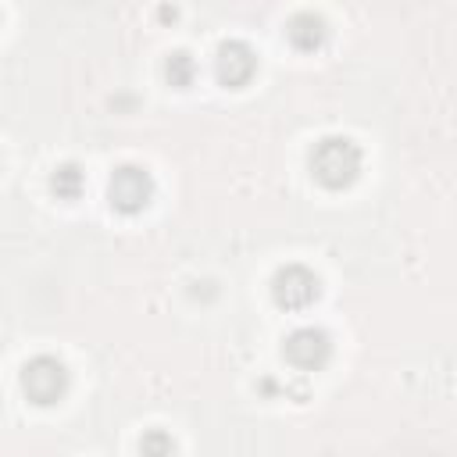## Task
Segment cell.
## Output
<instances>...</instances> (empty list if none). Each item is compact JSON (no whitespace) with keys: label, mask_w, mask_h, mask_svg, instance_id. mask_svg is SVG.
I'll list each match as a JSON object with an SVG mask.
<instances>
[{"label":"cell","mask_w":457,"mask_h":457,"mask_svg":"<svg viewBox=\"0 0 457 457\" xmlns=\"http://www.w3.org/2000/svg\"><path fill=\"white\" fill-rule=\"evenodd\" d=\"M61 382H64V375H61V364H57V361H36V364L25 371V389H29L32 396H39L43 403L57 396Z\"/></svg>","instance_id":"4"},{"label":"cell","mask_w":457,"mask_h":457,"mask_svg":"<svg viewBox=\"0 0 457 457\" xmlns=\"http://www.w3.org/2000/svg\"><path fill=\"white\" fill-rule=\"evenodd\" d=\"M357 164H361V154L353 150V143L346 139H328L321 143V150L314 154V171L321 182L328 186H339V182H350L357 175Z\"/></svg>","instance_id":"1"},{"label":"cell","mask_w":457,"mask_h":457,"mask_svg":"<svg viewBox=\"0 0 457 457\" xmlns=\"http://www.w3.org/2000/svg\"><path fill=\"white\" fill-rule=\"evenodd\" d=\"M289 357L296 361V364H303V368H314V364H321L325 361V353H328V343H325V336L321 332H314V328H303V332H296L293 339H289Z\"/></svg>","instance_id":"5"},{"label":"cell","mask_w":457,"mask_h":457,"mask_svg":"<svg viewBox=\"0 0 457 457\" xmlns=\"http://www.w3.org/2000/svg\"><path fill=\"white\" fill-rule=\"evenodd\" d=\"M314 296H318V282L303 268H289L286 275H278V300L286 307H303Z\"/></svg>","instance_id":"3"},{"label":"cell","mask_w":457,"mask_h":457,"mask_svg":"<svg viewBox=\"0 0 457 457\" xmlns=\"http://www.w3.org/2000/svg\"><path fill=\"white\" fill-rule=\"evenodd\" d=\"M146 193H150V182H146V175L139 168H121L114 175V182H111L114 204L118 207H129V211L139 207V204H146Z\"/></svg>","instance_id":"2"}]
</instances>
